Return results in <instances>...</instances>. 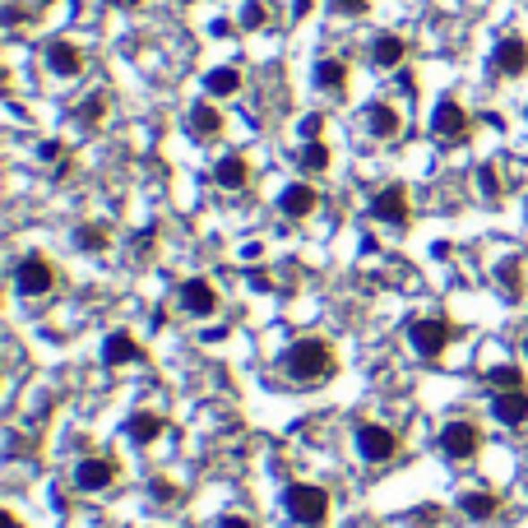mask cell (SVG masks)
Segmentation results:
<instances>
[{
  "label": "cell",
  "mask_w": 528,
  "mask_h": 528,
  "mask_svg": "<svg viewBox=\"0 0 528 528\" xmlns=\"http://www.w3.org/2000/svg\"><path fill=\"white\" fill-rule=\"evenodd\" d=\"M320 130H325V117H306V121H301V134H306V144H311V139H320Z\"/></svg>",
  "instance_id": "32"
},
{
  "label": "cell",
  "mask_w": 528,
  "mask_h": 528,
  "mask_svg": "<svg viewBox=\"0 0 528 528\" xmlns=\"http://www.w3.org/2000/svg\"><path fill=\"white\" fill-rule=\"evenodd\" d=\"M316 204H320V190L306 186V181H297V186H288L283 195H278V209H283L288 218H311Z\"/></svg>",
  "instance_id": "13"
},
{
  "label": "cell",
  "mask_w": 528,
  "mask_h": 528,
  "mask_svg": "<svg viewBox=\"0 0 528 528\" xmlns=\"http://www.w3.org/2000/svg\"><path fill=\"white\" fill-rule=\"evenodd\" d=\"M283 506H288V515H292L297 524L320 528V524L329 519V491L316 487V482H292L288 496H283Z\"/></svg>",
  "instance_id": "2"
},
{
  "label": "cell",
  "mask_w": 528,
  "mask_h": 528,
  "mask_svg": "<svg viewBox=\"0 0 528 528\" xmlns=\"http://www.w3.org/2000/svg\"><path fill=\"white\" fill-rule=\"evenodd\" d=\"M117 478H121V463L111 459V454H89V459L74 468V487L79 491H107Z\"/></svg>",
  "instance_id": "8"
},
{
  "label": "cell",
  "mask_w": 528,
  "mask_h": 528,
  "mask_svg": "<svg viewBox=\"0 0 528 528\" xmlns=\"http://www.w3.org/2000/svg\"><path fill=\"white\" fill-rule=\"evenodd\" d=\"M190 134L195 139H218L222 134V111L213 102H195L190 107Z\"/></svg>",
  "instance_id": "17"
},
{
  "label": "cell",
  "mask_w": 528,
  "mask_h": 528,
  "mask_svg": "<svg viewBox=\"0 0 528 528\" xmlns=\"http://www.w3.org/2000/svg\"><path fill=\"white\" fill-rule=\"evenodd\" d=\"M491 65L496 74H524L528 70V42L524 38H500L491 51Z\"/></svg>",
  "instance_id": "11"
},
{
  "label": "cell",
  "mask_w": 528,
  "mask_h": 528,
  "mask_svg": "<svg viewBox=\"0 0 528 528\" xmlns=\"http://www.w3.org/2000/svg\"><path fill=\"white\" fill-rule=\"evenodd\" d=\"M329 5L339 14H361V10H367V0H329Z\"/></svg>",
  "instance_id": "34"
},
{
  "label": "cell",
  "mask_w": 528,
  "mask_h": 528,
  "mask_svg": "<svg viewBox=\"0 0 528 528\" xmlns=\"http://www.w3.org/2000/svg\"><path fill=\"white\" fill-rule=\"evenodd\" d=\"M357 450L367 463H389L399 454V436L380 422H367V427H357Z\"/></svg>",
  "instance_id": "7"
},
{
  "label": "cell",
  "mask_w": 528,
  "mask_h": 528,
  "mask_svg": "<svg viewBox=\"0 0 528 528\" xmlns=\"http://www.w3.org/2000/svg\"><path fill=\"white\" fill-rule=\"evenodd\" d=\"M0 524H5V528H19V519H14L10 510H5V515H0Z\"/></svg>",
  "instance_id": "39"
},
{
  "label": "cell",
  "mask_w": 528,
  "mask_h": 528,
  "mask_svg": "<svg viewBox=\"0 0 528 528\" xmlns=\"http://www.w3.org/2000/svg\"><path fill=\"white\" fill-rule=\"evenodd\" d=\"M478 190L487 195V200H500V177H496V167H491V162L478 167Z\"/></svg>",
  "instance_id": "30"
},
{
  "label": "cell",
  "mask_w": 528,
  "mask_h": 528,
  "mask_svg": "<svg viewBox=\"0 0 528 528\" xmlns=\"http://www.w3.org/2000/svg\"><path fill=\"white\" fill-rule=\"evenodd\" d=\"M297 162L306 167V172H325V167H329V149L320 144V139H311V144L301 149V158H297Z\"/></svg>",
  "instance_id": "29"
},
{
  "label": "cell",
  "mask_w": 528,
  "mask_h": 528,
  "mask_svg": "<svg viewBox=\"0 0 528 528\" xmlns=\"http://www.w3.org/2000/svg\"><path fill=\"white\" fill-rule=\"evenodd\" d=\"M14 288H19L23 297H47V292L56 288V264H51L47 255H23V260L14 264Z\"/></svg>",
  "instance_id": "4"
},
{
  "label": "cell",
  "mask_w": 528,
  "mask_h": 528,
  "mask_svg": "<svg viewBox=\"0 0 528 528\" xmlns=\"http://www.w3.org/2000/svg\"><path fill=\"white\" fill-rule=\"evenodd\" d=\"M371 218H380V222H394V228H403V222L412 218L408 190H403L399 181H389L385 190H376V195H371Z\"/></svg>",
  "instance_id": "9"
},
{
  "label": "cell",
  "mask_w": 528,
  "mask_h": 528,
  "mask_svg": "<svg viewBox=\"0 0 528 528\" xmlns=\"http://www.w3.org/2000/svg\"><path fill=\"white\" fill-rule=\"evenodd\" d=\"M283 371H288V380H297V385H320V380L333 371V352H329L325 339H297V343L288 348V357H283Z\"/></svg>",
  "instance_id": "1"
},
{
  "label": "cell",
  "mask_w": 528,
  "mask_h": 528,
  "mask_svg": "<svg viewBox=\"0 0 528 528\" xmlns=\"http://www.w3.org/2000/svg\"><path fill=\"white\" fill-rule=\"evenodd\" d=\"M454 333H459V325H454V320H445V316H427V320H412V329H408V343L417 348V357L436 361L445 348L454 343Z\"/></svg>",
  "instance_id": "3"
},
{
  "label": "cell",
  "mask_w": 528,
  "mask_h": 528,
  "mask_svg": "<svg viewBox=\"0 0 528 528\" xmlns=\"http://www.w3.org/2000/svg\"><path fill=\"white\" fill-rule=\"evenodd\" d=\"M47 70H51V74H61V79L83 74V51H79L74 42H65V38L47 42Z\"/></svg>",
  "instance_id": "10"
},
{
  "label": "cell",
  "mask_w": 528,
  "mask_h": 528,
  "mask_svg": "<svg viewBox=\"0 0 528 528\" xmlns=\"http://www.w3.org/2000/svg\"><path fill=\"white\" fill-rule=\"evenodd\" d=\"M371 61H376L380 70H399V65L408 61V42H403L399 33H380V38L371 42Z\"/></svg>",
  "instance_id": "16"
},
{
  "label": "cell",
  "mask_w": 528,
  "mask_h": 528,
  "mask_svg": "<svg viewBox=\"0 0 528 528\" xmlns=\"http://www.w3.org/2000/svg\"><path fill=\"white\" fill-rule=\"evenodd\" d=\"M153 246H158V228H144V232L134 237V250H139V255H144V250H153Z\"/></svg>",
  "instance_id": "33"
},
{
  "label": "cell",
  "mask_w": 528,
  "mask_h": 528,
  "mask_svg": "<svg viewBox=\"0 0 528 528\" xmlns=\"http://www.w3.org/2000/svg\"><path fill=\"white\" fill-rule=\"evenodd\" d=\"M524 380H528V376H524L519 367H491V371H487V385L496 389V394H506V389H524Z\"/></svg>",
  "instance_id": "26"
},
{
  "label": "cell",
  "mask_w": 528,
  "mask_h": 528,
  "mask_svg": "<svg viewBox=\"0 0 528 528\" xmlns=\"http://www.w3.org/2000/svg\"><path fill=\"white\" fill-rule=\"evenodd\" d=\"M213 181L222 186V190H241L246 181H250V167H246V158H222L218 167H213Z\"/></svg>",
  "instance_id": "22"
},
{
  "label": "cell",
  "mask_w": 528,
  "mask_h": 528,
  "mask_svg": "<svg viewBox=\"0 0 528 528\" xmlns=\"http://www.w3.org/2000/svg\"><path fill=\"white\" fill-rule=\"evenodd\" d=\"M23 19H28V14H23V5H5V23H10V28H19Z\"/></svg>",
  "instance_id": "37"
},
{
  "label": "cell",
  "mask_w": 528,
  "mask_h": 528,
  "mask_svg": "<svg viewBox=\"0 0 528 528\" xmlns=\"http://www.w3.org/2000/svg\"><path fill=\"white\" fill-rule=\"evenodd\" d=\"M496 283H500V292H506V297H519V292L528 288V264H524L519 255L500 260V264H496Z\"/></svg>",
  "instance_id": "20"
},
{
  "label": "cell",
  "mask_w": 528,
  "mask_h": 528,
  "mask_svg": "<svg viewBox=\"0 0 528 528\" xmlns=\"http://www.w3.org/2000/svg\"><path fill=\"white\" fill-rule=\"evenodd\" d=\"M107 93H93V98H83V107H79V121L83 126H102V117H107Z\"/></svg>",
  "instance_id": "28"
},
{
  "label": "cell",
  "mask_w": 528,
  "mask_h": 528,
  "mask_svg": "<svg viewBox=\"0 0 528 528\" xmlns=\"http://www.w3.org/2000/svg\"><path fill=\"white\" fill-rule=\"evenodd\" d=\"M144 357V348L134 343V333L117 329V333H107V343H102V361L107 367H126V361H139Z\"/></svg>",
  "instance_id": "15"
},
{
  "label": "cell",
  "mask_w": 528,
  "mask_h": 528,
  "mask_svg": "<svg viewBox=\"0 0 528 528\" xmlns=\"http://www.w3.org/2000/svg\"><path fill=\"white\" fill-rule=\"evenodd\" d=\"M33 5H38V10H47V5H51V0H33Z\"/></svg>",
  "instance_id": "40"
},
{
  "label": "cell",
  "mask_w": 528,
  "mask_h": 528,
  "mask_svg": "<svg viewBox=\"0 0 528 528\" xmlns=\"http://www.w3.org/2000/svg\"><path fill=\"white\" fill-rule=\"evenodd\" d=\"M181 306L190 316H213V306H218V292L209 278H186L181 283Z\"/></svg>",
  "instance_id": "14"
},
{
  "label": "cell",
  "mask_w": 528,
  "mask_h": 528,
  "mask_svg": "<svg viewBox=\"0 0 528 528\" xmlns=\"http://www.w3.org/2000/svg\"><path fill=\"white\" fill-rule=\"evenodd\" d=\"M431 134L440 139V144H463V139H468V111L454 98H440L436 117H431Z\"/></svg>",
  "instance_id": "6"
},
{
  "label": "cell",
  "mask_w": 528,
  "mask_h": 528,
  "mask_svg": "<svg viewBox=\"0 0 528 528\" xmlns=\"http://www.w3.org/2000/svg\"><path fill=\"white\" fill-rule=\"evenodd\" d=\"M311 5H316V0H297V19H306V14H311Z\"/></svg>",
  "instance_id": "38"
},
{
  "label": "cell",
  "mask_w": 528,
  "mask_h": 528,
  "mask_svg": "<svg viewBox=\"0 0 528 528\" xmlns=\"http://www.w3.org/2000/svg\"><path fill=\"white\" fill-rule=\"evenodd\" d=\"M74 241H79V250H89V255H98V250H107V246H111V228H107V222H83V228L74 232Z\"/></svg>",
  "instance_id": "25"
},
{
  "label": "cell",
  "mask_w": 528,
  "mask_h": 528,
  "mask_svg": "<svg viewBox=\"0 0 528 528\" xmlns=\"http://www.w3.org/2000/svg\"><path fill=\"white\" fill-rule=\"evenodd\" d=\"M440 454H450V459H472V454H478L482 450V431L478 427H472V422H463V417H454V422H445L440 427Z\"/></svg>",
  "instance_id": "5"
},
{
  "label": "cell",
  "mask_w": 528,
  "mask_h": 528,
  "mask_svg": "<svg viewBox=\"0 0 528 528\" xmlns=\"http://www.w3.org/2000/svg\"><path fill=\"white\" fill-rule=\"evenodd\" d=\"M491 412H496L500 427H528V389H506V394H496Z\"/></svg>",
  "instance_id": "12"
},
{
  "label": "cell",
  "mask_w": 528,
  "mask_h": 528,
  "mask_svg": "<svg viewBox=\"0 0 528 528\" xmlns=\"http://www.w3.org/2000/svg\"><path fill=\"white\" fill-rule=\"evenodd\" d=\"M459 510H463L468 519H491V515L500 510V496L487 491V487H472V491L459 496Z\"/></svg>",
  "instance_id": "18"
},
{
  "label": "cell",
  "mask_w": 528,
  "mask_h": 528,
  "mask_svg": "<svg viewBox=\"0 0 528 528\" xmlns=\"http://www.w3.org/2000/svg\"><path fill=\"white\" fill-rule=\"evenodd\" d=\"M399 126H403V121H399V111L389 107V102H371V107H367V130H371L376 139H394Z\"/></svg>",
  "instance_id": "19"
},
{
  "label": "cell",
  "mask_w": 528,
  "mask_h": 528,
  "mask_svg": "<svg viewBox=\"0 0 528 528\" xmlns=\"http://www.w3.org/2000/svg\"><path fill=\"white\" fill-rule=\"evenodd\" d=\"M269 23H273L269 0H246L241 5V28H269Z\"/></svg>",
  "instance_id": "27"
},
{
  "label": "cell",
  "mask_w": 528,
  "mask_h": 528,
  "mask_svg": "<svg viewBox=\"0 0 528 528\" xmlns=\"http://www.w3.org/2000/svg\"><path fill=\"white\" fill-rule=\"evenodd\" d=\"M524 348H528V339H524Z\"/></svg>",
  "instance_id": "41"
},
{
  "label": "cell",
  "mask_w": 528,
  "mask_h": 528,
  "mask_svg": "<svg viewBox=\"0 0 528 528\" xmlns=\"http://www.w3.org/2000/svg\"><path fill=\"white\" fill-rule=\"evenodd\" d=\"M162 436V417L158 412H134L130 417V440L134 445H153Z\"/></svg>",
  "instance_id": "24"
},
{
  "label": "cell",
  "mask_w": 528,
  "mask_h": 528,
  "mask_svg": "<svg viewBox=\"0 0 528 528\" xmlns=\"http://www.w3.org/2000/svg\"><path fill=\"white\" fill-rule=\"evenodd\" d=\"M149 491H153V500H162V506H172V500L181 496V491H177L172 482H167V478H153V487H149Z\"/></svg>",
  "instance_id": "31"
},
{
  "label": "cell",
  "mask_w": 528,
  "mask_h": 528,
  "mask_svg": "<svg viewBox=\"0 0 528 528\" xmlns=\"http://www.w3.org/2000/svg\"><path fill=\"white\" fill-rule=\"evenodd\" d=\"M204 89H209V98H232V93L241 89V70H232V65L209 70V74H204Z\"/></svg>",
  "instance_id": "23"
},
{
  "label": "cell",
  "mask_w": 528,
  "mask_h": 528,
  "mask_svg": "<svg viewBox=\"0 0 528 528\" xmlns=\"http://www.w3.org/2000/svg\"><path fill=\"white\" fill-rule=\"evenodd\" d=\"M316 83L325 93H343L348 89V61H339V56H325V61L316 65Z\"/></svg>",
  "instance_id": "21"
},
{
  "label": "cell",
  "mask_w": 528,
  "mask_h": 528,
  "mask_svg": "<svg viewBox=\"0 0 528 528\" xmlns=\"http://www.w3.org/2000/svg\"><path fill=\"white\" fill-rule=\"evenodd\" d=\"M38 153H42L47 162H56V158H61V153H65V144H61V139H47V144H42Z\"/></svg>",
  "instance_id": "35"
},
{
  "label": "cell",
  "mask_w": 528,
  "mask_h": 528,
  "mask_svg": "<svg viewBox=\"0 0 528 528\" xmlns=\"http://www.w3.org/2000/svg\"><path fill=\"white\" fill-rule=\"evenodd\" d=\"M218 528H255V524H250L246 515H222V519H218Z\"/></svg>",
  "instance_id": "36"
}]
</instances>
